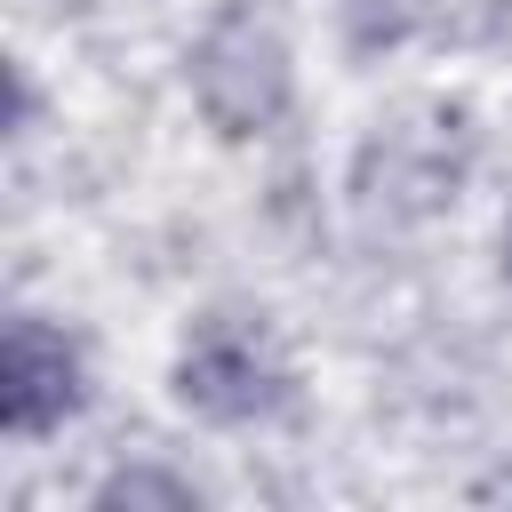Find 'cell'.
I'll list each match as a JSON object with an SVG mask.
<instances>
[{
	"label": "cell",
	"instance_id": "1",
	"mask_svg": "<svg viewBox=\"0 0 512 512\" xmlns=\"http://www.w3.org/2000/svg\"><path fill=\"white\" fill-rule=\"evenodd\" d=\"M192 96L216 136H264L288 112V40L264 8L232 0L192 40Z\"/></svg>",
	"mask_w": 512,
	"mask_h": 512
},
{
	"label": "cell",
	"instance_id": "4",
	"mask_svg": "<svg viewBox=\"0 0 512 512\" xmlns=\"http://www.w3.org/2000/svg\"><path fill=\"white\" fill-rule=\"evenodd\" d=\"M96 504H168V512H184L192 488H184V480H160V472H120V480L96 488Z\"/></svg>",
	"mask_w": 512,
	"mask_h": 512
},
{
	"label": "cell",
	"instance_id": "2",
	"mask_svg": "<svg viewBox=\"0 0 512 512\" xmlns=\"http://www.w3.org/2000/svg\"><path fill=\"white\" fill-rule=\"evenodd\" d=\"M176 400L208 424H256L288 400V360L256 320H200L176 352Z\"/></svg>",
	"mask_w": 512,
	"mask_h": 512
},
{
	"label": "cell",
	"instance_id": "3",
	"mask_svg": "<svg viewBox=\"0 0 512 512\" xmlns=\"http://www.w3.org/2000/svg\"><path fill=\"white\" fill-rule=\"evenodd\" d=\"M72 408H80V352H72V336L32 320V312H16L8 344H0V416H8V432L16 440L56 432Z\"/></svg>",
	"mask_w": 512,
	"mask_h": 512
}]
</instances>
